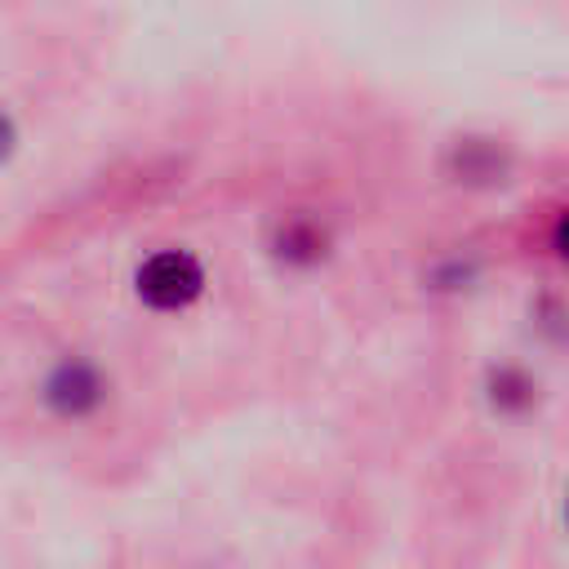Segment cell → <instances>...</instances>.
Listing matches in <instances>:
<instances>
[{
    "label": "cell",
    "mask_w": 569,
    "mask_h": 569,
    "mask_svg": "<svg viewBox=\"0 0 569 569\" xmlns=\"http://www.w3.org/2000/svg\"><path fill=\"white\" fill-rule=\"evenodd\" d=\"M133 284H138V298L147 307H156V311H182V307H191L200 298L204 267L187 249H160V253H151L138 267Z\"/></svg>",
    "instance_id": "6da1fadb"
},
{
    "label": "cell",
    "mask_w": 569,
    "mask_h": 569,
    "mask_svg": "<svg viewBox=\"0 0 569 569\" xmlns=\"http://www.w3.org/2000/svg\"><path fill=\"white\" fill-rule=\"evenodd\" d=\"M98 400H102V378L84 360H62L44 378V405L62 418H84L89 409H98Z\"/></svg>",
    "instance_id": "7a4b0ae2"
},
{
    "label": "cell",
    "mask_w": 569,
    "mask_h": 569,
    "mask_svg": "<svg viewBox=\"0 0 569 569\" xmlns=\"http://www.w3.org/2000/svg\"><path fill=\"white\" fill-rule=\"evenodd\" d=\"M280 258H289V262H311V258H320L325 253V231L316 227V222H302V218H293V222H284L280 227Z\"/></svg>",
    "instance_id": "3957f363"
},
{
    "label": "cell",
    "mask_w": 569,
    "mask_h": 569,
    "mask_svg": "<svg viewBox=\"0 0 569 569\" xmlns=\"http://www.w3.org/2000/svg\"><path fill=\"white\" fill-rule=\"evenodd\" d=\"M551 244H556V253L569 262V213H560V222H556V231H551Z\"/></svg>",
    "instance_id": "277c9868"
},
{
    "label": "cell",
    "mask_w": 569,
    "mask_h": 569,
    "mask_svg": "<svg viewBox=\"0 0 569 569\" xmlns=\"http://www.w3.org/2000/svg\"><path fill=\"white\" fill-rule=\"evenodd\" d=\"M565 520H569V502H565Z\"/></svg>",
    "instance_id": "5b68a950"
}]
</instances>
